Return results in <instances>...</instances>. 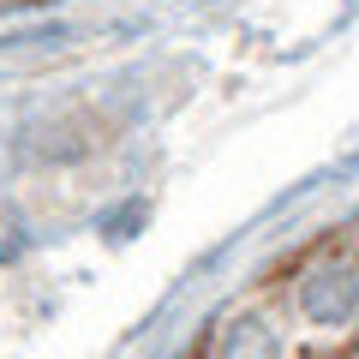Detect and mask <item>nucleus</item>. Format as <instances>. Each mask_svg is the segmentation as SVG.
<instances>
[{"label":"nucleus","instance_id":"f03ea898","mask_svg":"<svg viewBox=\"0 0 359 359\" xmlns=\"http://www.w3.org/2000/svg\"><path fill=\"white\" fill-rule=\"evenodd\" d=\"M210 359H276V335H269L264 318H233L216 335V353Z\"/></svg>","mask_w":359,"mask_h":359},{"label":"nucleus","instance_id":"f257e3e1","mask_svg":"<svg viewBox=\"0 0 359 359\" xmlns=\"http://www.w3.org/2000/svg\"><path fill=\"white\" fill-rule=\"evenodd\" d=\"M299 311L318 330H341L359 318V264L353 257H323L299 276Z\"/></svg>","mask_w":359,"mask_h":359}]
</instances>
